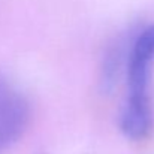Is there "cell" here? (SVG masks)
Segmentation results:
<instances>
[{
  "label": "cell",
  "mask_w": 154,
  "mask_h": 154,
  "mask_svg": "<svg viewBox=\"0 0 154 154\" xmlns=\"http://www.w3.org/2000/svg\"><path fill=\"white\" fill-rule=\"evenodd\" d=\"M30 114V103L24 93L0 76V154H6L23 138Z\"/></svg>",
  "instance_id": "7a4b0ae2"
},
{
  "label": "cell",
  "mask_w": 154,
  "mask_h": 154,
  "mask_svg": "<svg viewBox=\"0 0 154 154\" xmlns=\"http://www.w3.org/2000/svg\"><path fill=\"white\" fill-rule=\"evenodd\" d=\"M154 63V26L144 29L132 45L127 60V99L120 127L127 139L144 141L153 130L148 84Z\"/></svg>",
  "instance_id": "6da1fadb"
}]
</instances>
